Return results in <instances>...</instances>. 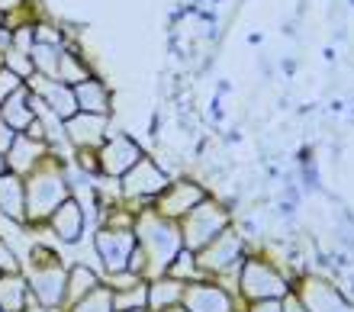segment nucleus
<instances>
[{
    "label": "nucleus",
    "instance_id": "obj_1",
    "mask_svg": "<svg viewBox=\"0 0 354 312\" xmlns=\"http://www.w3.org/2000/svg\"><path fill=\"white\" fill-rule=\"evenodd\" d=\"M68 161L58 152H48L42 158V165L26 177V226H46L48 216L71 196V184H68Z\"/></svg>",
    "mask_w": 354,
    "mask_h": 312
},
{
    "label": "nucleus",
    "instance_id": "obj_2",
    "mask_svg": "<svg viewBox=\"0 0 354 312\" xmlns=\"http://www.w3.org/2000/svg\"><path fill=\"white\" fill-rule=\"evenodd\" d=\"M136 241H139L142 255H145V280H158L168 274L171 261L180 255L184 239H180V226L174 219H165L158 212L145 206L136 212Z\"/></svg>",
    "mask_w": 354,
    "mask_h": 312
},
{
    "label": "nucleus",
    "instance_id": "obj_3",
    "mask_svg": "<svg viewBox=\"0 0 354 312\" xmlns=\"http://www.w3.org/2000/svg\"><path fill=\"white\" fill-rule=\"evenodd\" d=\"M177 226H180L184 248L200 251V248H206V245H209L216 235H223V232L232 226V212L225 210L219 200L206 196V200L200 203V206H194V210L187 212V216L177 222Z\"/></svg>",
    "mask_w": 354,
    "mask_h": 312
},
{
    "label": "nucleus",
    "instance_id": "obj_4",
    "mask_svg": "<svg viewBox=\"0 0 354 312\" xmlns=\"http://www.w3.org/2000/svg\"><path fill=\"white\" fill-rule=\"evenodd\" d=\"M293 286L277 267L264 261V257H245L242 267H239V293L248 300V303H258V300H283Z\"/></svg>",
    "mask_w": 354,
    "mask_h": 312
},
{
    "label": "nucleus",
    "instance_id": "obj_5",
    "mask_svg": "<svg viewBox=\"0 0 354 312\" xmlns=\"http://www.w3.org/2000/svg\"><path fill=\"white\" fill-rule=\"evenodd\" d=\"M242 261H245V241L232 226L223 235H216L206 248L196 251V264H200L203 277H216V280H223L229 274H239Z\"/></svg>",
    "mask_w": 354,
    "mask_h": 312
},
{
    "label": "nucleus",
    "instance_id": "obj_6",
    "mask_svg": "<svg viewBox=\"0 0 354 312\" xmlns=\"http://www.w3.org/2000/svg\"><path fill=\"white\" fill-rule=\"evenodd\" d=\"M171 184V174L165 171V167L155 161V158H142L139 165L132 167V171H126V174L120 177V187H122V200L126 203H145V206H151V200L158 196L165 187Z\"/></svg>",
    "mask_w": 354,
    "mask_h": 312
},
{
    "label": "nucleus",
    "instance_id": "obj_7",
    "mask_svg": "<svg viewBox=\"0 0 354 312\" xmlns=\"http://www.w3.org/2000/svg\"><path fill=\"white\" fill-rule=\"evenodd\" d=\"M206 196H209V190L200 181H194V177H171V184L151 200V210L158 212V216H165V219L180 222Z\"/></svg>",
    "mask_w": 354,
    "mask_h": 312
},
{
    "label": "nucleus",
    "instance_id": "obj_8",
    "mask_svg": "<svg viewBox=\"0 0 354 312\" xmlns=\"http://www.w3.org/2000/svg\"><path fill=\"white\" fill-rule=\"evenodd\" d=\"M142 158H145L142 145L132 136H126V132H116V136H110L100 148H97L100 177H113V181H120L126 171H132Z\"/></svg>",
    "mask_w": 354,
    "mask_h": 312
},
{
    "label": "nucleus",
    "instance_id": "obj_9",
    "mask_svg": "<svg viewBox=\"0 0 354 312\" xmlns=\"http://www.w3.org/2000/svg\"><path fill=\"white\" fill-rule=\"evenodd\" d=\"M136 232L132 229H97V235H93V251H97V257H100L103 270H106V277L110 274H120V270H126L129 267V257L132 251H136Z\"/></svg>",
    "mask_w": 354,
    "mask_h": 312
},
{
    "label": "nucleus",
    "instance_id": "obj_10",
    "mask_svg": "<svg viewBox=\"0 0 354 312\" xmlns=\"http://www.w3.org/2000/svg\"><path fill=\"white\" fill-rule=\"evenodd\" d=\"M29 280V293L39 306L58 312L65 306V290H68V270L65 264H52V267H29L26 270Z\"/></svg>",
    "mask_w": 354,
    "mask_h": 312
},
{
    "label": "nucleus",
    "instance_id": "obj_11",
    "mask_svg": "<svg viewBox=\"0 0 354 312\" xmlns=\"http://www.w3.org/2000/svg\"><path fill=\"white\" fill-rule=\"evenodd\" d=\"M184 309L187 312H235L232 293L216 280H194L184 286Z\"/></svg>",
    "mask_w": 354,
    "mask_h": 312
},
{
    "label": "nucleus",
    "instance_id": "obj_12",
    "mask_svg": "<svg viewBox=\"0 0 354 312\" xmlns=\"http://www.w3.org/2000/svg\"><path fill=\"white\" fill-rule=\"evenodd\" d=\"M65 138L71 152H77V148H100L110 138V116L75 113L71 120H65Z\"/></svg>",
    "mask_w": 354,
    "mask_h": 312
},
{
    "label": "nucleus",
    "instance_id": "obj_13",
    "mask_svg": "<svg viewBox=\"0 0 354 312\" xmlns=\"http://www.w3.org/2000/svg\"><path fill=\"white\" fill-rule=\"evenodd\" d=\"M297 296L309 312H354V306L342 296V290L332 286L328 280H319V277H303L297 286Z\"/></svg>",
    "mask_w": 354,
    "mask_h": 312
},
{
    "label": "nucleus",
    "instance_id": "obj_14",
    "mask_svg": "<svg viewBox=\"0 0 354 312\" xmlns=\"http://www.w3.org/2000/svg\"><path fill=\"white\" fill-rule=\"evenodd\" d=\"M46 226L52 229V235H55L58 241H65V245H77L81 235H84V226H87V210L81 206V200L68 196V200L62 203L52 216H48Z\"/></svg>",
    "mask_w": 354,
    "mask_h": 312
},
{
    "label": "nucleus",
    "instance_id": "obj_15",
    "mask_svg": "<svg viewBox=\"0 0 354 312\" xmlns=\"http://www.w3.org/2000/svg\"><path fill=\"white\" fill-rule=\"evenodd\" d=\"M48 152H52V148H48L46 142L29 138L26 132H19L17 142H13L10 152L3 155V161H7V171H13V174H19V177H29L39 165H42V158H46Z\"/></svg>",
    "mask_w": 354,
    "mask_h": 312
},
{
    "label": "nucleus",
    "instance_id": "obj_16",
    "mask_svg": "<svg viewBox=\"0 0 354 312\" xmlns=\"http://www.w3.org/2000/svg\"><path fill=\"white\" fill-rule=\"evenodd\" d=\"M0 216L26 226V177L13 171L0 174Z\"/></svg>",
    "mask_w": 354,
    "mask_h": 312
},
{
    "label": "nucleus",
    "instance_id": "obj_17",
    "mask_svg": "<svg viewBox=\"0 0 354 312\" xmlns=\"http://www.w3.org/2000/svg\"><path fill=\"white\" fill-rule=\"evenodd\" d=\"M0 120L7 122L13 132H26L36 120V110H32V91H29L26 84L19 87L13 97H10L3 107H0Z\"/></svg>",
    "mask_w": 354,
    "mask_h": 312
},
{
    "label": "nucleus",
    "instance_id": "obj_18",
    "mask_svg": "<svg viewBox=\"0 0 354 312\" xmlns=\"http://www.w3.org/2000/svg\"><path fill=\"white\" fill-rule=\"evenodd\" d=\"M29 303H32V293H29L26 274H23V270H17V274H0V309L26 312Z\"/></svg>",
    "mask_w": 354,
    "mask_h": 312
},
{
    "label": "nucleus",
    "instance_id": "obj_19",
    "mask_svg": "<svg viewBox=\"0 0 354 312\" xmlns=\"http://www.w3.org/2000/svg\"><path fill=\"white\" fill-rule=\"evenodd\" d=\"M77 97V110L81 113H97V116H110V91L106 84L97 81V77H87L75 87Z\"/></svg>",
    "mask_w": 354,
    "mask_h": 312
},
{
    "label": "nucleus",
    "instance_id": "obj_20",
    "mask_svg": "<svg viewBox=\"0 0 354 312\" xmlns=\"http://www.w3.org/2000/svg\"><path fill=\"white\" fill-rule=\"evenodd\" d=\"M184 286L180 280H174V277H158V280H151L149 284V312H165L171 309V306H177L180 300H184Z\"/></svg>",
    "mask_w": 354,
    "mask_h": 312
},
{
    "label": "nucleus",
    "instance_id": "obj_21",
    "mask_svg": "<svg viewBox=\"0 0 354 312\" xmlns=\"http://www.w3.org/2000/svg\"><path fill=\"white\" fill-rule=\"evenodd\" d=\"M100 284V274L91 270L87 264H71L68 267V290H65V306H75L77 300H84L87 293H93Z\"/></svg>",
    "mask_w": 354,
    "mask_h": 312
},
{
    "label": "nucleus",
    "instance_id": "obj_22",
    "mask_svg": "<svg viewBox=\"0 0 354 312\" xmlns=\"http://www.w3.org/2000/svg\"><path fill=\"white\" fill-rule=\"evenodd\" d=\"M113 309L116 312H136L149 309V280L129 286V290H113Z\"/></svg>",
    "mask_w": 354,
    "mask_h": 312
},
{
    "label": "nucleus",
    "instance_id": "obj_23",
    "mask_svg": "<svg viewBox=\"0 0 354 312\" xmlns=\"http://www.w3.org/2000/svg\"><path fill=\"white\" fill-rule=\"evenodd\" d=\"M168 277H174V280H180V284L203 280V270H200V264H196V251L180 248V255H177L168 267Z\"/></svg>",
    "mask_w": 354,
    "mask_h": 312
},
{
    "label": "nucleus",
    "instance_id": "obj_24",
    "mask_svg": "<svg viewBox=\"0 0 354 312\" xmlns=\"http://www.w3.org/2000/svg\"><path fill=\"white\" fill-rule=\"evenodd\" d=\"M68 312H116L113 309V290L110 286H97L84 300H77L75 306H68Z\"/></svg>",
    "mask_w": 354,
    "mask_h": 312
},
{
    "label": "nucleus",
    "instance_id": "obj_25",
    "mask_svg": "<svg viewBox=\"0 0 354 312\" xmlns=\"http://www.w3.org/2000/svg\"><path fill=\"white\" fill-rule=\"evenodd\" d=\"M17 270H23V257L10 241L0 239V274H17Z\"/></svg>",
    "mask_w": 354,
    "mask_h": 312
},
{
    "label": "nucleus",
    "instance_id": "obj_26",
    "mask_svg": "<svg viewBox=\"0 0 354 312\" xmlns=\"http://www.w3.org/2000/svg\"><path fill=\"white\" fill-rule=\"evenodd\" d=\"M23 84H26V81H23L19 74H13L10 68H3V71H0V107H3V103H7L10 97L23 87Z\"/></svg>",
    "mask_w": 354,
    "mask_h": 312
},
{
    "label": "nucleus",
    "instance_id": "obj_27",
    "mask_svg": "<svg viewBox=\"0 0 354 312\" xmlns=\"http://www.w3.org/2000/svg\"><path fill=\"white\" fill-rule=\"evenodd\" d=\"M17 136H19V132H13V129H10L7 122L0 120V155H7V152H10V145L17 142Z\"/></svg>",
    "mask_w": 354,
    "mask_h": 312
},
{
    "label": "nucleus",
    "instance_id": "obj_28",
    "mask_svg": "<svg viewBox=\"0 0 354 312\" xmlns=\"http://www.w3.org/2000/svg\"><path fill=\"white\" fill-rule=\"evenodd\" d=\"M280 306H283V312H309L306 306H303V300L297 296V290H290V293L280 300Z\"/></svg>",
    "mask_w": 354,
    "mask_h": 312
},
{
    "label": "nucleus",
    "instance_id": "obj_29",
    "mask_svg": "<svg viewBox=\"0 0 354 312\" xmlns=\"http://www.w3.org/2000/svg\"><path fill=\"white\" fill-rule=\"evenodd\" d=\"M248 312H283L280 300H258V303H248Z\"/></svg>",
    "mask_w": 354,
    "mask_h": 312
},
{
    "label": "nucleus",
    "instance_id": "obj_30",
    "mask_svg": "<svg viewBox=\"0 0 354 312\" xmlns=\"http://www.w3.org/2000/svg\"><path fill=\"white\" fill-rule=\"evenodd\" d=\"M136 312H149V309H136Z\"/></svg>",
    "mask_w": 354,
    "mask_h": 312
},
{
    "label": "nucleus",
    "instance_id": "obj_31",
    "mask_svg": "<svg viewBox=\"0 0 354 312\" xmlns=\"http://www.w3.org/2000/svg\"><path fill=\"white\" fill-rule=\"evenodd\" d=\"M0 312H3V309H0Z\"/></svg>",
    "mask_w": 354,
    "mask_h": 312
}]
</instances>
